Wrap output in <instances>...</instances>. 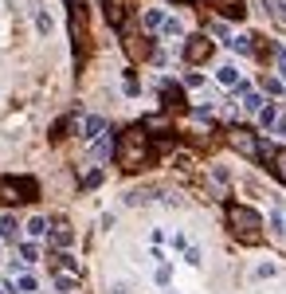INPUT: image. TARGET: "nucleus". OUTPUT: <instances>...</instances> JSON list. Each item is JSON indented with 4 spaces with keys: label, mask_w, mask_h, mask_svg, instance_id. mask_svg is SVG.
Here are the masks:
<instances>
[{
    "label": "nucleus",
    "mask_w": 286,
    "mask_h": 294,
    "mask_svg": "<svg viewBox=\"0 0 286 294\" xmlns=\"http://www.w3.org/2000/svg\"><path fill=\"white\" fill-rule=\"evenodd\" d=\"M114 157L126 173H138L145 165H153V145H149V134H145L142 126H130V130H122L118 141H114Z\"/></svg>",
    "instance_id": "f257e3e1"
},
{
    "label": "nucleus",
    "mask_w": 286,
    "mask_h": 294,
    "mask_svg": "<svg viewBox=\"0 0 286 294\" xmlns=\"http://www.w3.org/2000/svg\"><path fill=\"white\" fill-rule=\"evenodd\" d=\"M228 227L239 243H262V216L247 204H228Z\"/></svg>",
    "instance_id": "f03ea898"
},
{
    "label": "nucleus",
    "mask_w": 286,
    "mask_h": 294,
    "mask_svg": "<svg viewBox=\"0 0 286 294\" xmlns=\"http://www.w3.org/2000/svg\"><path fill=\"white\" fill-rule=\"evenodd\" d=\"M36 192H40V184L32 181V177H0V204H24V200H36Z\"/></svg>",
    "instance_id": "7ed1b4c3"
},
{
    "label": "nucleus",
    "mask_w": 286,
    "mask_h": 294,
    "mask_svg": "<svg viewBox=\"0 0 286 294\" xmlns=\"http://www.w3.org/2000/svg\"><path fill=\"white\" fill-rule=\"evenodd\" d=\"M228 145H232L236 153H243L247 161L259 157V134H251L247 126H232V130H228Z\"/></svg>",
    "instance_id": "20e7f679"
},
{
    "label": "nucleus",
    "mask_w": 286,
    "mask_h": 294,
    "mask_svg": "<svg viewBox=\"0 0 286 294\" xmlns=\"http://www.w3.org/2000/svg\"><path fill=\"white\" fill-rule=\"evenodd\" d=\"M184 59H188V63L212 59V40H208V36H192L188 44H184Z\"/></svg>",
    "instance_id": "39448f33"
},
{
    "label": "nucleus",
    "mask_w": 286,
    "mask_h": 294,
    "mask_svg": "<svg viewBox=\"0 0 286 294\" xmlns=\"http://www.w3.org/2000/svg\"><path fill=\"white\" fill-rule=\"evenodd\" d=\"M126 51H130V59H149L153 44H149V36H126Z\"/></svg>",
    "instance_id": "423d86ee"
},
{
    "label": "nucleus",
    "mask_w": 286,
    "mask_h": 294,
    "mask_svg": "<svg viewBox=\"0 0 286 294\" xmlns=\"http://www.w3.org/2000/svg\"><path fill=\"white\" fill-rule=\"evenodd\" d=\"M212 8L220 12V16H228V20H243V0H212Z\"/></svg>",
    "instance_id": "0eeeda50"
},
{
    "label": "nucleus",
    "mask_w": 286,
    "mask_h": 294,
    "mask_svg": "<svg viewBox=\"0 0 286 294\" xmlns=\"http://www.w3.org/2000/svg\"><path fill=\"white\" fill-rule=\"evenodd\" d=\"M161 98H165V110H184V91H180V87H172V83H165V91H161Z\"/></svg>",
    "instance_id": "6e6552de"
},
{
    "label": "nucleus",
    "mask_w": 286,
    "mask_h": 294,
    "mask_svg": "<svg viewBox=\"0 0 286 294\" xmlns=\"http://www.w3.org/2000/svg\"><path fill=\"white\" fill-rule=\"evenodd\" d=\"M74 239V231H71V224H63V220H59V224L51 227V243H55V247H67V243H71Z\"/></svg>",
    "instance_id": "1a4fd4ad"
},
{
    "label": "nucleus",
    "mask_w": 286,
    "mask_h": 294,
    "mask_svg": "<svg viewBox=\"0 0 286 294\" xmlns=\"http://www.w3.org/2000/svg\"><path fill=\"white\" fill-rule=\"evenodd\" d=\"M110 153H114V141H110V134H98V141L90 145V157L102 161V157H110Z\"/></svg>",
    "instance_id": "9d476101"
},
{
    "label": "nucleus",
    "mask_w": 286,
    "mask_h": 294,
    "mask_svg": "<svg viewBox=\"0 0 286 294\" xmlns=\"http://www.w3.org/2000/svg\"><path fill=\"white\" fill-rule=\"evenodd\" d=\"M102 8H106V20L114 24V28H126V12H122V4H118V0H106Z\"/></svg>",
    "instance_id": "9b49d317"
},
{
    "label": "nucleus",
    "mask_w": 286,
    "mask_h": 294,
    "mask_svg": "<svg viewBox=\"0 0 286 294\" xmlns=\"http://www.w3.org/2000/svg\"><path fill=\"white\" fill-rule=\"evenodd\" d=\"M270 173L286 184V149H274V157H270Z\"/></svg>",
    "instance_id": "f8f14e48"
},
{
    "label": "nucleus",
    "mask_w": 286,
    "mask_h": 294,
    "mask_svg": "<svg viewBox=\"0 0 286 294\" xmlns=\"http://www.w3.org/2000/svg\"><path fill=\"white\" fill-rule=\"evenodd\" d=\"M262 8H270L274 24H278V28H286V4H278V0H262Z\"/></svg>",
    "instance_id": "ddd939ff"
},
{
    "label": "nucleus",
    "mask_w": 286,
    "mask_h": 294,
    "mask_svg": "<svg viewBox=\"0 0 286 294\" xmlns=\"http://www.w3.org/2000/svg\"><path fill=\"white\" fill-rule=\"evenodd\" d=\"M228 44L236 47L239 55H255V44H251V36H236V40H228Z\"/></svg>",
    "instance_id": "4468645a"
},
{
    "label": "nucleus",
    "mask_w": 286,
    "mask_h": 294,
    "mask_svg": "<svg viewBox=\"0 0 286 294\" xmlns=\"http://www.w3.org/2000/svg\"><path fill=\"white\" fill-rule=\"evenodd\" d=\"M216 79H220L224 87H236V83H239V71H236V67H220V75H216Z\"/></svg>",
    "instance_id": "2eb2a0df"
},
{
    "label": "nucleus",
    "mask_w": 286,
    "mask_h": 294,
    "mask_svg": "<svg viewBox=\"0 0 286 294\" xmlns=\"http://www.w3.org/2000/svg\"><path fill=\"white\" fill-rule=\"evenodd\" d=\"M161 24H165V16H161L157 8H149V12H145V28H161Z\"/></svg>",
    "instance_id": "dca6fc26"
},
{
    "label": "nucleus",
    "mask_w": 286,
    "mask_h": 294,
    "mask_svg": "<svg viewBox=\"0 0 286 294\" xmlns=\"http://www.w3.org/2000/svg\"><path fill=\"white\" fill-rule=\"evenodd\" d=\"M259 122H262V126H270V122H278V114H274V106H270V102H266V106L259 110Z\"/></svg>",
    "instance_id": "f3484780"
},
{
    "label": "nucleus",
    "mask_w": 286,
    "mask_h": 294,
    "mask_svg": "<svg viewBox=\"0 0 286 294\" xmlns=\"http://www.w3.org/2000/svg\"><path fill=\"white\" fill-rule=\"evenodd\" d=\"M28 231H32V235H44V231H48V220H44V216H36V220L28 224Z\"/></svg>",
    "instance_id": "a211bd4d"
},
{
    "label": "nucleus",
    "mask_w": 286,
    "mask_h": 294,
    "mask_svg": "<svg viewBox=\"0 0 286 294\" xmlns=\"http://www.w3.org/2000/svg\"><path fill=\"white\" fill-rule=\"evenodd\" d=\"M36 28H40L44 36H48V32H51V16H48V12H36Z\"/></svg>",
    "instance_id": "6ab92c4d"
},
{
    "label": "nucleus",
    "mask_w": 286,
    "mask_h": 294,
    "mask_svg": "<svg viewBox=\"0 0 286 294\" xmlns=\"http://www.w3.org/2000/svg\"><path fill=\"white\" fill-rule=\"evenodd\" d=\"M161 28H165V36H180V32H184V24H180V20H165Z\"/></svg>",
    "instance_id": "aec40b11"
},
{
    "label": "nucleus",
    "mask_w": 286,
    "mask_h": 294,
    "mask_svg": "<svg viewBox=\"0 0 286 294\" xmlns=\"http://www.w3.org/2000/svg\"><path fill=\"white\" fill-rule=\"evenodd\" d=\"M20 255H24V263H36V259H40V251H36V243H24V247H20Z\"/></svg>",
    "instance_id": "412c9836"
},
{
    "label": "nucleus",
    "mask_w": 286,
    "mask_h": 294,
    "mask_svg": "<svg viewBox=\"0 0 286 294\" xmlns=\"http://www.w3.org/2000/svg\"><path fill=\"white\" fill-rule=\"evenodd\" d=\"M262 91H270V94H278V91H282V83H278V79H266V75H262Z\"/></svg>",
    "instance_id": "4be33fe9"
},
{
    "label": "nucleus",
    "mask_w": 286,
    "mask_h": 294,
    "mask_svg": "<svg viewBox=\"0 0 286 294\" xmlns=\"http://www.w3.org/2000/svg\"><path fill=\"white\" fill-rule=\"evenodd\" d=\"M94 184H102V173H90V177L82 181V188H94Z\"/></svg>",
    "instance_id": "5701e85b"
},
{
    "label": "nucleus",
    "mask_w": 286,
    "mask_h": 294,
    "mask_svg": "<svg viewBox=\"0 0 286 294\" xmlns=\"http://www.w3.org/2000/svg\"><path fill=\"white\" fill-rule=\"evenodd\" d=\"M278 71H282V79H286V51H278Z\"/></svg>",
    "instance_id": "b1692460"
},
{
    "label": "nucleus",
    "mask_w": 286,
    "mask_h": 294,
    "mask_svg": "<svg viewBox=\"0 0 286 294\" xmlns=\"http://www.w3.org/2000/svg\"><path fill=\"white\" fill-rule=\"evenodd\" d=\"M274 130H278V134L286 137V118H278V122H274Z\"/></svg>",
    "instance_id": "393cba45"
}]
</instances>
